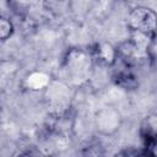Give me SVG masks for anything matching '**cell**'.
Masks as SVG:
<instances>
[{
    "mask_svg": "<svg viewBox=\"0 0 157 157\" xmlns=\"http://www.w3.org/2000/svg\"><path fill=\"white\" fill-rule=\"evenodd\" d=\"M114 81L117 85H119L120 87L126 88V90H131L137 86L136 77L132 75V72L130 70H119L114 75Z\"/></svg>",
    "mask_w": 157,
    "mask_h": 157,
    "instance_id": "ba28073f",
    "label": "cell"
},
{
    "mask_svg": "<svg viewBox=\"0 0 157 157\" xmlns=\"http://www.w3.org/2000/svg\"><path fill=\"white\" fill-rule=\"evenodd\" d=\"M121 125V115L113 107H104L96 115V128L103 135L115 134Z\"/></svg>",
    "mask_w": 157,
    "mask_h": 157,
    "instance_id": "5b68a950",
    "label": "cell"
},
{
    "mask_svg": "<svg viewBox=\"0 0 157 157\" xmlns=\"http://www.w3.org/2000/svg\"><path fill=\"white\" fill-rule=\"evenodd\" d=\"M15 32V27L13 23L6 18V17H1L0 18V38L2 42L7 40Z\"/></svg>",
    "mask_w": 157,
    "mask_h": 157,
    "instance_id": "30bf717a",
    "label": "cell"
},
{
    "mask_svg": "<svg viewBox=\"0 0 157 157\" xmlns=\"http://www.w3.org/2000/svg\"><path fill=\"white\" fill-rule=\"evenodd\" d=\"M10 9L28 23H42L50 18L47 0H7Z\"/></svg>",
    "mask_w": 157,
    "mask_h": 157,
    "instance_id": "3957f363",
    "label": "cell"
},
{
    "mask_svg": "<svg viewBox=\"0 0 157 157\" xmlns=\"http://www.w3.org/2000/svg\"><path fill=\"white\" fill-rule=\"evenodd\" d=\"M144 139H157V113L148 115L141 128Z\"/></svg>",
    "mask_w": 157,
    "mask_h": 157,
    "instance_id": "9c48e42d",
    "label": "cell"
},
{
    "mask_svg": "<svg viewBox=\"0 0 157 157\" xmlns=\"http://www.w3.org/2000/svg\"><path fill=\"white\" fill-rule=\"evenodd\" d=\"M50 76L43 71H32L25 78V85L31 91H44L50 83Z\"/></svg>",
    "mask_w": 157,
    "mask_h": 157,
    "instance_id": "52a82bcc",
    "label": "cell"
},
{
    "mask_svg": "<svg viewBox=\"0 0 157 157\" xmlns=\"http://www.w3.org/2000/svg\"><path fill=\"white\" fill-rule=\"evenodd\" d=\"M93 66V56L91 53L72 48L66 53L64 59V77L70 86H81L86 83L91 76Z\"/></svg>",
    "mask_w": 157,
    "mask_h": 157,
    "instance_id": "6da1fadb",
    "label": "cell"
},
{
    "mask_svg": "<svg viewBox=\"0 0 157 157\" xmlns=\"http://www.w3.org/2000/svg\"><path fill=\"white\" fill-rule=\"evenodd\" d=\"M44 99L49 112L55 117H61L71 105V86L66 81L52 80L44 90Z\"/></svg>",
    "mask_w": 157,
    "mask_h": 157,
    "instance_id": "7a4b0ae2",
    "label": "cell"
},
{
    "mask_svg": "<svg viewBox=\"0 0 157 157\" xmlns=\"http://www.w3.org/2000/svg\"><path fill=\"white\" fill-rule=\"evenodd\" d=\"M92 56L96 58L99 63H102L107 66H110V65L115 64V61L119 56V52L110 43L102 42L96 45V49L93 50Z\"/></svg>",
    "mask_w": 157,
    "mask_h": 157,
    "instance_id": "8992f818",
    "label": "cell"
},
{
    "mask_svg": "<svg viewBox=\"0 0 157 157\" xmlns=\"http://www.w3.org/2000/svg\"><path fill=\"white\" fill-rule=\"evenodd\" d=\"M145 141H146L145 155L157 157V139H145Z\"/></svg>",
    "mask_w": 157,
    "mask_h": 157,
    "instance_id": "8fae6325",
    "label": "cell"
},
{
    "mask_svg": "<svg viewBox=\"0 0 157 157\" xmlns=\"http://www.w3.org/2000/svg\"><path fill=\"white\" fill-rule=\"evenodd\" d=\"M130 32L140 33L155 40L157 36V12L146 6H136L128 15Z\"/></svg>",
    "mask_w": 157,
    "mask_h": 157,
    "instance_id": "277c9868",
    "label": "cell"
}]
</instances>
